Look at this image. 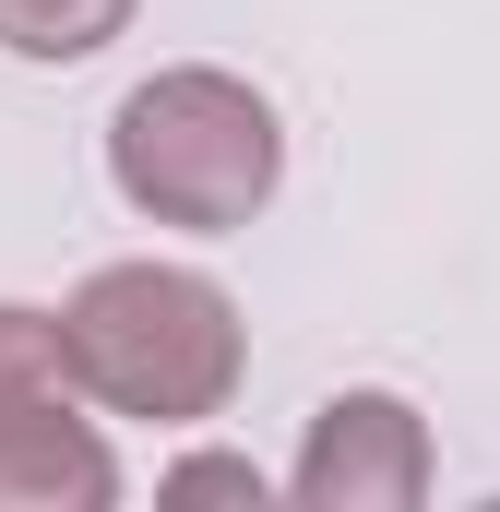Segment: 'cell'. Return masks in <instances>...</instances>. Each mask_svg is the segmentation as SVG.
Here are the masks:
<instances>
[{"mask_svg": "<svg viewBox=\"0 0 500 512\" xmlns=\"http://www.w3.org/2000/svg\"><path fill=\"white\" fill-rule=\"evenodd\" d=\"M60 346H72V382L96 393L108 417H155V429H203L227 393H239V298L191 262H108L72 286L60 310Z\"/></svg>", "mask_w": 500, "mask_h": 512, "instance_id": "6da1fadb", "label": "cell"}, {"mask_svg": "<svg viewBox=\"0 0 500 512\" xmlns=\"http://www.w3.org/2000/svg\"><path fill=\"white\" fill-rule=\"evenodd\" d=\"M108 179H120L131 215H155V227L239 239L250 215L274 203V179H286V131H274V108L250 96L239 72L179 60V72H155V84L120 96V120H108Z\"/></svg>", "mask_w": 500, "mask_h": 512, "instance_id": "7a4b0ae2", "label": "cell"}, {"mask_svg": "<svg viewBox=\"0 0 500 512\" xmlns=\"http://www.w3.org/2000/svg\"><path fill=\"white\" fill-rule=\"evenodd\" d=\"M310 512H417L429 501V429L405 393H334L310 417V453L286 477Z\"/></svg>", "mask_w": 500, "mask_h": 512, "instance_id": "3957f363", "label": "cell"}, {"mask_svg": "<svg viewBox=\"0 0 500 512\" xmlns=\"http://www.w3.org/2000/svg\"><path fill=\"white\" fill-rule=\"evenodd\" d=\"M108 501H120V465L72 405L0 429V512H108Z\"/></svg>", "mask_w": 500, "mask_h": 512, "instance_id": "277c9868", "label": "cell"}, {"mask_svg": "<svg viewBox=\"0 0 500 512\" xmlns=\"http://www.w3.org/2000/svg\"><path fill=\"white\" fill-rule=\"evenodd\" d=\"M72 346H60V322L48 310H0V429H24V417H60L72 405Z\"/></svg>", "mask_w": 500, "mask_h": 512, "instance_id": "5b68a950", "label": "cell"}, {"mask_svg": "<svg viewBox=\"0 0 500 512\" xmlns=\"http://www.w3.org/2000/svg\"><path fill=\"white\" fill-rule=\"evenodd\" d=\"M143 0H0V48L12 60H96Z\"/></svg>", "mask_w": 500, "mask_h": 512, "instance_id": "8992f818", "label": "cell"}, {"mask_svg": "<svg viewBox=\"0 0 500 512\" xmlns=\"http://www.w3.org/2000/svg\"><path fill=\"white\" fill-rule=\"evenodd\" d=\"M167 501H250V512H262V465H239V453H191V465H167Z\"/></svg>", "mask_w": 500, "mask_h": 512, "instance_id": "52a82bcc", "label": "cell"}]
</instances>
